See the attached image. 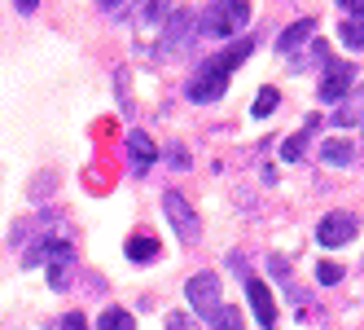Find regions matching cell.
<instances>
[{"instance_id":"obj_25","label":"cell","mask_w":364,"mask_h":330,"mask_svg":"<svg viewBox=\"0 0 364 330\" xmlns=\"http://www.w3.org/2000/svg\"><path fill=\"white\" fill-rule=\"evenodd\" d=\"M14 5H18V14H36L40 0H14Z\"/></svg>"},{"instance_id":"obj_6","label":"cell","mask_w":364,"mask_h":330,"mask_svg":"<svg viewBox=\"0 0 364 330\" xmlns=\"http://www.w3.org/2000/svg\"><path fill=\"white\" fill-rule=\"evenodd\" d=\"M246 299L255 309V321L264 330H277V299L268 291V282H259V277H246Z\"/></svg>"},{"instance_id":"obj_15","label":"cell","mask_w":364,"mask_h":330,"mask_svg":"<svg viewBox=\"0 0 364 330\" xmlns=\"http://www.w3.org/2000/svg\"><path fill=\"white\" fill-rule=\"evenodd\" d=\"M97 330H136V321H132L127 309H106L97 317Z\"/></svg>"},{"instance_id":"obj_23","label":"cell","mask_w":364,"mask_h":330,"mask_svg":"<svg viewBox=\"0 0 364 330\" xmlns=\"http://www.w3.org/2000/svg\"><path fill=\"white\" fill-rule=\"evenodd\" d=\"M338 5H343L351 18H360V14H364V0H338Z\"/></svg>"},{"instance_id":"obj_21","label":"cell","mask_w":364,"mask_h":330,"mask_svg":"<svg viewBox=\"0 0 364 330\" xmlns=\"http://www.w3.org/2000/svg\"><path fill=\"white\" fill-rule=\"evenodd\" d=\"M167 330H198V321L189 313H167Z\"/></svg>"},{"instance_id":"obj_20","label":"cell","mask_w":364,"mask_h":330,"mask_svg":"<svg viewBox=\"0 0 364 330\" xmlns=\"http://www.w3.org/2000/svg\"><path fill=\"white\" fill-rule=\"evenodd\" d=\"M316 277H321L325 287H329V282H343V264H329V260H325V264H316Z\"/></svg>"},{"instance_id":"obj_2","label":"cell","mask_w":364,"mask_h":330,"mask_svg":"<svg viewBox=\"0 0 364 330\" xmlns=\"http://www.w3.org/2000/svg\"><path fill=\"white\" fill-rule=\"evenodd\" d=\"M70 260H75L70 242H40V247H31V251H27V260H22V264H27V269L48 264V287H53V291H66Z\"/></svg>"},{"instance_id":"obj_19","label":"cell","mask_w":364,"mask_h":330,"mask_svg":"<svg viewBox=\"0 0 364 330\" xmlns=\"http://www.w3.org/2000/svg\"><path fill=\"white\" fill-rule=\"evenodd\" d=\"M189 22H193L189 14H176V18H171V27H167V48H176L180 40H185V31H189Z\"/></svg>"},{"instance_id":"obj_4","label":"cell","mask_w":364,"mask_h":330,"mask_svg":"<svg viewBox=\"0 0 364 330\" xmlns=\"http://www.w3.org/2000/svg\"><path fill=\"white\" fill-rule=\"evenodd\" d=\"M163 212H167V220H171V230H176V238L185 242V247H193L198 238H202V220L193 216V207L185 198H180L176 190H167L163 194Z\"/></svg>"},{"instance_id":"obj_1","label":"cell","mask_w":364,"mask_h":330,"mask_svg":"<svg viewBox=\"0 0 364 330\" xmlns=\"http://www.w3.org/2000/svg\"><path fill=\"white\" fill-rule=\"evenodd\" d=\"M246 22H250V0H211L202 14V27L206 36H242L246 31Z\"/></svg>"},{"instance_id":"obj_26","label":"cell","mask_w":364,"mask_h":330,"mask_svg":"<svg viewBox=\"0 0 364 330\" xmlns=\"http://www.w3.org/2000/svg\"><path fill=\"white\" fill-rule=\"evenodd\" d=\"M101 9H106V14H119V9H123V0H101Z\"/></svg>"},{"instance_id":"obj_13","label":"cell","mask_w":364,"mask_h":330,"mask_svg":"<svg viewBox=\"0 0 364 330\" xmlns=\"http://www.w3.org/2000/svg\"><path fill=\"white\" fill-rule=\"evenodd\" d=\"M316 128H321V115H311L303 133H294L290 141H281V159H285V163H299V159H303V150H307V137L316 133Z\"/></svg>"},{"instance_id":"obj_17","label":"cell","mask_w":364,"mask_h":330,"mask_svg":"<svg viewBox=\"0 0 364 330\" xmlns=\"http://www.w3.org/2000/svg\"><path fill=\"white\" fill-rule=\"evenodd\" d=\"M277 101H281V93H277L272 84H264V88L255 93V110H250V115H255V119H268V115L277 110Z\"/></svg>"},{"instance_id":"obj_11","label":"cell","mask_w":364,"mask_h":330,"mask_svg":"<svg viewBox=\"0 0 364 330\" xmlns=\"http://www.w3.org/2000/svg\"><path fill=\"white\" fill-rule=\"evenodd\" d=\"M307 36H316V18H299V22H290V27L281 31L277 48H281V53H299V48L307 44Z\"/></svg>"},{"instance_id":"obj_14","label":"cell","mask_w":364,"mask_h":330,"mask_svg":"<svg viewBox=\"0 0 364 330\" xmlns=\"http://www.w3.org/2000/svg\"><path fill=\"white\" fill-rule=\"evenodd\" d=\"M321 159H325L329 167H351L355 145H351L347 137H333V141H325V145H321Z\"/></svg>"},{"instance_id":"obj_24","label":"cell","mask_w":364,"mask_h":330,"mask_svg":"<svg viewBox=\"0 0 364 330\" xmlns=\"http://www.w3.org/2000/svg\"><path fill=\"white\" fill-rule=\"evenodd\" d=\"M167 159H171V167H189V155H185V150H171Z\"/></svg>"},{"instance_id":"obj_12","label":"cell","mask_w":364,"mask_h":330,"mask_svg":"<svg viewBox=\"0 0 364 330\" xmlns=\"http://www.w3.org/2000/svg\"><path fill=\"white\" fill-rule=\"evenodd\" d=\"M159 238H154V234H132V238H127V260H132V264H154V260H159Z\"/></svg>"},{"instance_id":"obj_3","label":"cell","mask_w":364,"mask_h":330,"mask_svg":"<svg viewBox=\"0 0 364 330\" xmlns=\"http://www.w3.org/2000/svg\"><path fill=\"white\" fill-rule=\"evenodd\" d=\"M185 295H189V304H193V313L198 317H220V309H224V299H220V277L215 273H193L189 277V287H185Z\"/></svg>"},{"instance_id":"obj_10","label":"cell","mask_w":364,"mask_h":330,"mask_svg":"<svg viewBox=\"0 0 364 330\" xmlns=\"http://www.w3.org/2000/svg\"><path fill=\"white\" fill-rule=\"evenodd\" d=\"M154 159H159V145L145 133H127V163H132V172H149Z\"/></svg>"},{"instance_id":"obj_18","label":"cell","mask_w":364,"mask_h":330,"mask_svg":"<svg viewBox=\"0 0 364 330\" xmlns=\"http://www.w3.org/2000/svg\"><path fill=\"white\" fill-rule=\"evenodd\" d=\"M215 330H246L242 326V309H232V304H224L220 317H215Z\"/></svg>"},{"instance_id":"obj_16","label":"cell","mask_w":364,"mask_h":330,"mask_svg":"<svg viewBox=\"0 0 364 330\" xmlns=\"http://www.w3.org/2000/svg\"><path fill=\"white\" fill-rule=\"evenodd\" d=\"M338 40H343L347 48H364V14L360 18H347L343 27H338Z\"/></svg>"},{"instance_id":"obj_5","label":"cell","mask_w":364,"mask_h":330,"mask_svg":"<svg viewBox=\"0 0 364 330\" xmlns=\"http://www.w3.org/2000/svg\"><path fill=\"white\" fill-rule=\"evenodd\" d=\"M360 234V216H351V212H329L321 225H316V242L321 247H343V242H351Z\"/></svg>"},{"instance_id":"obj_22","label":"cell","mask_w":364,"mask_h":330,"mask_svg":"<svg viewBox=\"0 0 364 330\" xmlns=\"http://www.w3.org/2000/svg\"><path fill=\"white\" fill-rule=\"evenodd\" d=\"M53 330H88V326H84V317H80V313H66V317H58V321H53Z\"/></svg>"},{"instance_id":"obj_7","label":"cell","mask_w":364,"mask_h":330,"mask_svg":"<svg viewBox=\"0 0 364 330\" xmlns=\"http://www.w3.org/2000/svg\"><path fill=\"white\" fill-rule=\"evenodd\" d=\"M351 84H355V66H347V62H329L325 66V80H321V101H343L347 93H351Z\"/></svg>"},{"instance_id":"obj_8","label":"cell","mask_w":364,"mask_h":330,"mask_svg":"<svg viewBox=\"0 0 364 330\" xmlns=\"http://www.w3.org/2000/svg\"><path fill=\"white\" fill-rule=\"evenodd\" d=\"M224 88H228V75H220V71H211V66H198V75L189 80V101H220L224 97Z\"/></svg>"},{"instance_id":"obj_9","label":"cell","mask_w":364,"mask_h":330,"mask_svg":"<svg viewBox=\"0 0 364 330\" xmlns=\"http://www.w3.org/2000/svg\"><path fill=\"white\" fill-rule=\"evenodd\" d=\"M250 53H255V40L246 36V40H232V44L224 48V53H215L211 62H202V66H211V71H220V75H232V71H237Z\"/></svg>"}]
</instances>
